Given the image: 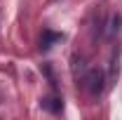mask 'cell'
Here are the masks:
<instances>
[{"label": "cell", "instance_id": "6da1fadb", "mask_svg": "<svg viewBox=\"0 0 122 120\" xmlns=\"http://www.w3.org/2000/svg\"><path fill=\"white\" fill-rule=\"evenodd\" d=\"M85 87H87V92H89L92 97H99V94L103 92V73H101L99 68L89 71L87 78H85Z\"/></svg>", "mask_w": 122, "mask_h": 120}, {"label": "cell", "instance_id": "7a4b0ae2", "mask_svg": "<svg viewBox=\"0 0 122 120\" xmlns=\"http://www.w3.org/2000/svg\"><path fill=\"white\" fill-rule=\"evenodd\" d=\"M42 108L52 111V113H59V111H61V99H56V97H47V99H42Z\"/></svg>", "mask_w": 122, "mask_h": 120}, {"label": "cell", "instance_id": "3957f363", "mask_svg": "<svg viewBox=\"0 0 122 120\" xmlns=\"http://www.w3.org/2000/svg\"><path fill=\"white\" fill-rule=\"evenodd\" d=\"M59 40H61L59 33H49V31H47V33H45V40H42V47L47 49V47H52V43H59Z\"/></svg>", "mask_w": 122, "mask_h": 120}]
</instances>
